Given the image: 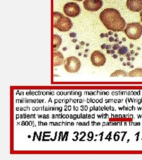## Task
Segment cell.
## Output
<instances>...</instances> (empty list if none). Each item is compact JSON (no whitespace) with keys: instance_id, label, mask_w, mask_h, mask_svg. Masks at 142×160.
Masks as SVG:
<instances>
[{"instance_id":"obj_1","label":"cell","mask_w":142,"mask_h":160,"mask_svg":"<svg viewBox=\"0 0 142 160\" xmlns=\"http://www.w3.org/2000/svg\"><path fill=\"white\" fill-rule=\"evenodd\" d=\"M100 19L104 26L113 32H122L125 28V21L120 12L114 8H106L100 14Z\"/></svg>"},{"instance_id":"obj_2","label":"cell","mask_w":142,"mask_h":160,"mask_svg":"<svg viewBox=\"0 0 142 160\" xmlns=\"http://www.w3.org/2000/svg\"><path fill=\"white\" fill-rule=\"evenodd\" d=\"M53 26L60 32H68L73 26L71 19L59 12H53Z\"/></svg>"},{"instance_id":"obj_3","label":"cell","mask_w":142,"mask_h":160,"mask_svg":"<svg viewBox=\"0 0 142 160\" xmlns=\"http://www.w3.org/2000/svg\"><path fill=\"white\" fill-rule=\"evenodd\" d=\"M125 33L130 39L137 40L142 36V25L139 22L129 23L125 29Z\"/></svg>"},{"instance_id":"obj_4","label":"cell","mask_w":142,"mask_h":160,"mask_svg":"<svg viewBox=\"0 0 142 160\" xmlns=\"http://www.w3.org/2000/svg\"><path fill=\"white\" fill-rule=\"evenodd\" d=\"M81 66L80 59L75 57H70L64 61V67L67 72L70 73H76Z\"/></svg>"},{"instance_id":"obj_5","label":"cell","mask_w":142,"mask_h":160,"mask_svg":"<svg viewBox=\"0 0 142 160\" xmlns=\"http://www.w3.org/2000/svg\"><path fill=\"white\" fill-rule=\"evenodd\" d=\"M63 12L68 17H77L81 12V8L76 2H68L63 7Z\"/></svg>"},{"instance_id":"obj_6","label":"cell","mask_w":142,"mask_h":160,"mask_svg":"<svg viewBox=\"0 0 142 160\" xmlns=\"http://www.w3.org/2000/svg\"><path fill=\"white\" fill-rule=\"evenodd\" d=\"M91 60L93 65L95 67H102L105 63L106 58L101 52L95 51L91 54Z\"/></svg>"},{"instance_id":"obj_7","label":"cell","mask_w":142,"mask_h":160,"mask_svg":"<svg viewBox=\"0 0 142 160\" xmlns=\"http://www.w3.org/2000/svg\"><path fill=\"white\" fill-rule=\"evenodd\" d=\"M84 7L85 10L90 12H97L103 5L102 0H85Z\"/></svg>"},{"instance_id":"obj_8","label":"cell","mask_w":142,"mask_h":160,"mask_svg":"<svg viewBox=\"0 0 142 160\" xmlns=\"http://www.w3.org/2000/svg\"><path fill=\"white\" fill-rule=\"evenodd\" d=\"M126 6L133 12H141L142 10V0H127Z\"/></svg>"},{"instance_id":"obj_9","label":"cell","mask_w":142,"mask_h":160,"mask_svg":"<svg viewBox=\"0 0 142 160\" xmlns=\"http://www.w3.org/2000/svg\"><path fill=\"white\" fill-rule=\"evenodd\" d=\"M64 57L62 54L58 51H54L53 53V65L55 67H57L64 63Z\"/></svg>"},{"instance_id":"obj_10","label":"cell","mask_w":142,"mask_h":160,"mask_svg":"<svg viewBox=\"0 0 142 160\" xmlns=\"http://www.w3.org/2000/svg\"><path fill=\"white\" fill-rule=\"evenodd\" d=\"M61 43H62V39L61 38V37L57 34H54L53 35V49H54V51H56V49H59Z\"/></svg>"},{"instance_id":"obj_11","label":"cell","mask_w":142,"mask_h":160,"mask_svg":"<svg viewBox=\"0 0 142 160\" xmlns=\"http://www.w3.org/2000/svg\"><path fill=\"white\" fill-rule=\"evenodd\" d=\"M129 77H142V68H136L129 73Z\"/></svg>"},{"instance_id":"obj_12","label":"cell","mask_w":142,"mask_h":160,"mask_svg":"<svg viewBox=\"0 0 142 160\" xmlns=\"http://www.w3.org/2000/svg\"><path fill=\"white\" fill-rule=\"evenodd\" d=\"M119 76H123V77H128V74L123 70H117L111 74V77H119Z\"/></svg>"},{"instance_id":"obj_13","label":"cell","mask_w":142,"mask_h":160,"mask_svg":"<svg viewBox=\"0 0 142 160\" xmlns=\"http://www.w3.org/2000/svg\"><path fill=\"white\" fill-rule=\"evenodd\" d=\"M128 51H129L128 48H127L125 46H121L120 48L118 51V53L120 55H126V53H128Z\"/></svg>"},{"instance_id":"obj_14","label":"cell","mask_w":142,"mask_h":160,"mask_svg":"<svg viewBox=\"0 0 142 160\" xmlns=\"http://www.w3.org/2000/svg\"><path fill=\"white\" fill-rule=\"evenodd\" d=\"M119 44H117V43H116V44H114L113 46V49L114 50V51H115V50H117V49H120Z\"/></svg>"},{"instance_id":"obj_15","label":"cell","mask_w":142,"mask_h":160,"mask_svg":"<svg viewBox=\"0 0 142 160\" xmlns=\"http://www.w3.org/2000/svg\"><path fill=\"white\" fill-rule=\"evenodd\" d=\"M69 36L71 38H75L76 36V33H75L74 32L71 33H69Z\"/></svg>"},{"instance_id":"obj_16","label":"cell","mask_w":142,"mask_h":160,"mask_svg":"<svg viewBox=\"0 0 142 160\" xmlns=\"http://www.w3.org/2000/svg\"><path fill=\"white\" fill-rule=\"evenodd\" d=\"M106 46H107V45H106V44H105V43H104V44H103V45H101V49H105Z\"/></svg>"},{"instance_id":"obj_17","label":"cell","mask_w":142,"mask_h":160,"mask_svg":"<svg viewBox=\"0 0 142 160\" xmlns=\"http://www.w3.org/2000/svg\"><path fill=\"white\" fill-rule=\"evenodd\" d=\"M112 47V46L111 45H107L106 46V48H105V49H107V50H108V49H110Z\"/></svg>"},{"instance_id":"obj_18","label":"cell","mask_w":142,"mask_h":160,"mask_svg":"<svg viewBox=\"0 0 142 160\" xmlns=\"http://www.w3.org/2000/svg\"><path fill=\"white\" fill-rule=\"evenodd\" d=\"M109 41H110V42H114V38H113V37H110V38H109Z\"/></svg>"},{"instance_id":"obj_19","label":"cell","mask_w":142,"mask_h":160,"mask_svg":"<svg viewBox=\"0 0 142 160\" xmlns=\"http://www.w3.org/2000/svg\"><path fill=\"white\" fill-rule=\"evenodd\" d=\"M113 58H114V59H117V58H118V55H115V54H114L113 55Z\"/></svg>"},{"instance_id":"obj_20","label":"cell","mask_w":142,"mask_h":160,"mask_svg":"<svg viewBox=\"0 0 142 160\" xmlns=\"http://www.w3.org/2000/svg\"><path fill=\"white\" fill-rule=\"evenodd\" d=\"M140 20H141V22L142 23V10L140 12Z\"/></svg>"},{"instance_id":"obj_21","label":"cell","mask_w":142,"mask_h":160,"mask_svg":"<svg viewBox=\"0 0 142 160\" xmlns=\"http://www.w3.org/2000/svg\"><path fill=\"white\" fill-rule=\"evenodd\" d=\"M131 56V53H126V57L129 58Z\"/></svg>"},{"instance_id":"obj_22","label":"cell","mask_w":142,"mask_h":160,"mask_svg":"<svg viewBox=\"0 0 142 160\" xmlns=\"http://www.w3.org/2000/svg\"><path fill=\"white\" fill-rule=\"evenodd\" d=\"M100 37H101V38H104L105 37V34H104V33H101V34H100Z\"/></svg>"},{"instance_id":"obj_23","label":"cell","mask_w":142,"mask_h":160,"mask_svg":"<svg viewBox=\"0 0 142 160\" xmlns=\"http://www.w3.org/2000/svg\"><path fill=\"white\" fill-rule=\"evenodd\" d=\"M80 44H81V45H85V42H80Z\"/></svg>"},{"instance_id":"obj_24","label":"cell","mask_w":142,"mask_h":160,"mask_svg":"<svg viewBox=\"0 0 142 160\" xmlns=\"http://www.w3.org/2000/svg\"><path fill=\"white\" fill-rule=\"evenodd\" d=\"M111 54H113V55L115 54V51L113 50H113H111Z\"/></svg>"},{"instance_id":"obj_25","label":"cell","mask_w":142,"mask_h":160,"mask_svg":"<svg viewBox=\"0 0 142 160\" xmlns=\"http://www.w3.org/2000/svg\"><path fill=\"white\" fill-rule=\"evenodd\" d=\"M67 49H67V48H66V47H65V48H63V51H66Z\"/></svg>"},{"instance_id":"obj_26","label":"cell","mask_w":142,"mask_h":160,"mask_svg":"<svg viewBox=\"0 0 142 160\" xmlns=\"http://www.w3.org/2000/svg\"><path fill=\"white\" fill-rule=\"evenodd\" d=\"M77 41H78L77 39H73V40H72V42H74V43H76Z\"/></svg>"},{"instance_id":"obj_27","label":"cell","mask_w":142,"mask_h":160,"mask_svg":"<svg viewBox=\"0 0 142 160\" xmlns=\"http://www.w3.org/2000/svg\"><path fill=\"white\" fill-rule=\"evenodd\" d=\"M80 48V46H79V45H76V49H77V50H78V49H79Z\"/></svg>"},{"instance_id":"obj_28","label":"cell","mask_w":142,"mask_h":160,"mask_svg":"<svg viewBox=\"0 0 142 160\" xmlns=\"http://www.w3.org/2000/svg\"><path fill=\"white\" fill-rule=\"evenodd\" d=\"M107 53L108 54H110V53H111V51H110V49H108V50L107 51Z\"/></svg>"},{"instance_id":"obj_29","label":"cell","mask_w":142,"mask_h":160,"mask_svg":"<svg viewBox=\"0 0 142 160\" xmlns=\"http://www.w3.org/2000/svg\"><path fill=\"white\" fill-rule=\"evenodd\" d=\"M114 42H119V39L117 38V39L114 40Z\"/></svg>"},{"instance_id":"obj_30","label":"cell","mask_w":142,"mask_h":160,"mask_svg":"<svg viewBox=\"0 0 142 160\" xmlns=\"http://www.w3.org/2000/svg\"><path fill=\"white\" fill-rule=\"evenodd\" d=\"M108 34H109V35H112V34H113V33H112L111 32H109L108 33Z\"/></svg>"},{"instance_id":"obj_31","label":"cell","mask_w":142,"mask_h":160,"mask_svg":"<svg viewBox=\"0 0 142 160\" xmlns=\"http://www.w3.org/2000/svg\"><path fill=\"white\" fill-rule=\"evenodd\" d=\"M130 53L131 54H134L135 53V51H131Z\"/></svg>"},{"instance_id":"obj_32","label":"cell","mask_w":142,"mask_h":160,"mask_svg":"<svg viewBox=\"0 0 142 160\" xmlns=\"http://www.w3.org/2000/svg\"><path fill=\"white\" fill-rule=\"evenodd\" d=\"M108 35H109V34H108V33H107V34H105V37H106V38H108Z\"/></svg>"},{"instance_id":"obj_33","label":"cell","mask_w":142,"mask_h":160,"mask_svg":"<svg viewBox=\"0 0 142 160\" xmlns=\"http://www.w3.org/2000/svg\"><path fill=\"white\" fill-rule=\"evenodd\" d=\"M127 60H128V61H130L131 60V58L130 57L127 58Z\"/></svg>"},{"instance_id":"obj_34","label":"cell","mask_w":142,"mask_h":160,"mask_svg":"<svg viewBox=\"0 0 142 160\" xmlns=\"http://www.w3.org/2000/svg\"><path fill=\"white\" fill-rule=\"evenodd\" d=\"M114 36H115V38H118V35H117V34H114Z\"/></svg>"},{"instance_id":"obj_35","label":"cell","mask_w":142,"mask_h":160,"mask_svg":"<svg viewBox=\"0 0 142 160\" xmlns=\"http://www.w3.org/2000/svg\"><path fill=\"white\" fill-rule=\"evenodd\" d=\"M122 40H123V41H125H125H126V39H125V38H123L122 39Z\"/></svg>"},{"instance_id":"obj_36","label":"cell","mask_w":142,"mask_h":160,"mask_svg":"<svg viewBox=\"0 0 142 160\" xmlns=\"http://www.w3.org/2000/svg\"><path fill=\"white\" fill-rule=\"evenodd\" d=\"M81 55H82V53H78V56H79V57H81Z\"/></svg>"},{"instance_id":"obj_37","label":"cell","mask_w":142,"mask_h":160,"mask_svg":"<svg viewBox=\"0 0 142 160\" xmlns=\"http://www.w3.org/2000/svg\"><path fill=\"white\" fill-rule=\"evenodd\" d=\"M130 47L131 48H133V44H130Z\"/></svg>"},{"instance_id":"obj_38","label":"cell","mask_w":142,"mask_h":160,"mask_svg":"<svg viewBox=\"0 0 142 160\" xmlns=\"http://www.w3.org/2000/svg\"><path fill=\"white\" fill-rule=\"evenodd\" d=\"M131 60L134 61V60H135V58H131Z\"/></svg>"},{"instance_id":"obj_39","label":"cell","mask_w":142,"mask_h":160,"mask_svg":"<svg viewBox=\"0 0 142 160\" xmlns=\"http://www.w3.org/2000/svg\"><path fill=\"white\" fill-rule=\"evenodd\" d=\"M120 61H123V58H120Z\"/></svg>"},{"instance_id":"obj_40","label":"cell","mask_w":142,"mask_h":160,"mask_svg":"<svg viewBox=\"0 0 142 160\" xmlns=\"http://www.w3.org/2000/svg\"><path fill=\"white\" fill-rule=\"evenodd\" d=\"M74 1H80V2H81V1H82V0H74Z\"/></svg>"},{"instance_id":"obj_41","label":"cell","mask_w":142,"mask_h":160,"mask_svg":"<svg viewBox=\"0 0 142 160\" xmlns=\"http://www.w3.org/2000/svg\"><path fill=\"white\" fill-rule=\"evenodd\" d=\"M127 65L128 66H129V65H130V62H128V63H127Z\"/></svg>"},{"instance_id":"obj_42","label":"cell","mask_w":142,"mask_h":160,"mask_svg":"<svg viewBox=\"0 0 142 160\" xmlns=\"http://www.w3.org/2000/svg\"><path fill=\"white\" fill-rule=\"evenodd\" d=\"M87 57H88V55H87L86 54H85V55H84V57L86 58Z\"/></svg>"},{"instance_id":"obj_43","label":"cell","mask_w":142,"mask_h":160,"mask_svg":"<svg viewBox=\"0 0 142 160\" xmlns=\"http://www.w3.org/2000/svg\"><path fill=\"white\" fill-rule=\"evenodd\" d=\"M134 67V66L133 65H130V68H133Z\"/></svg>"},{"instance_id":"obj_44","label":"cell","mask_w":142,"mask_h":160,"mask_svg":"<svg viewBox=\"0 0 142 160\" xmlns=\"http://www.w3.org/2000/svg\"><path fill=\"white\" fill-rule=\"evenodd\" d=\"M88 51H89V49H86L85 52H88Z\"/></svg>"},{"instance_id":"obj_45","label":"cell","mask_w":142,"mask_h":160,"mask_svg":"<svg viewBox=\"0 0 142 160\" xmlns=\"http://www.w3.org/2000/svg\"><path fill=\"white\" fill-rule=\"evenodd\" d=\"M122 43V42H119V44H121Z\"/></svg>"},{"instance_id":"obj_46","label":"cell","mask_w":142,"mask_h":160,"mask_svg":"<svg viewBox=\"0 0 142 160\" xmlns=\"http://www.w3.org/2000/svg\"><path fill=\"white\" fill-rule=\"evenodd\" d=\"M127 65V64H126V63H123V65H124V66H125V65Z\"/></svg>"},{"instance_id":"obj_47","label":"cell","mask_w":142,"mask_h":160,"mask_svg":"<svg viewBox=\"0 0 142 160\" xmlns=\"http://www.w3.org/2000/svg\"><path fill=\"white\" fill-rule=\"evenodd\" d=\"M86 46H89V45H89V43H87V44H86Z\"/></svg>"},{"instance_id":"obj_48","label":"cell","mask_w":142,"mask_h":160,"mask_svg":"<svg viewBox=\"0 0 142 160\" xmlns=\"http://www.w3.org/2000/svg\"><path fill=\"white\" fill-rule=\"evenodd\" d=\"M135 55H136V56H137V55H138V53H136V54H135Z\"/></svg>"}]
</instances>
